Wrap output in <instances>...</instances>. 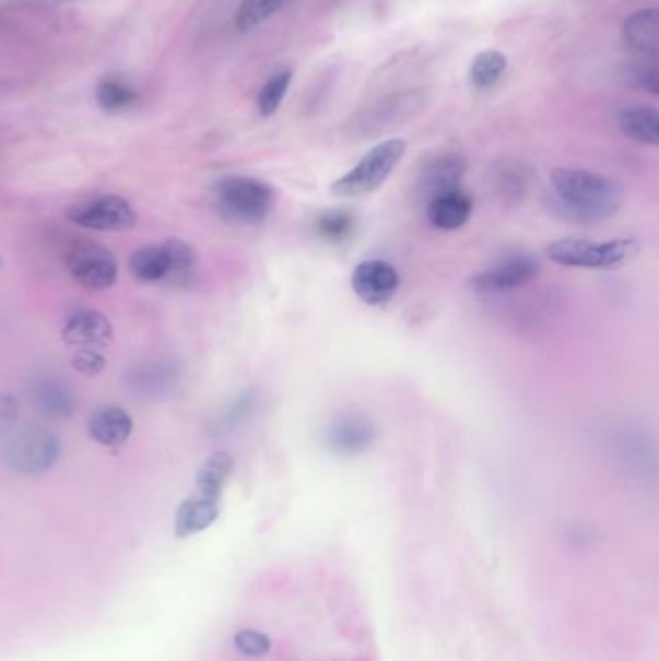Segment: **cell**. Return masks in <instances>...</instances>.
Here are the masks:
<instances>
[{"label":"cell","instance_id":"cell-2","mask_svg":"<svg viewBox=\"0 0 659 661\" xmlns=\"http://www.w3.org/2000/svg\"><path fill=\"white\" fill-rule=\"evenodd\" d=\"M221 213L234 223L258 225L273 213L276 192L273 186L254 176H225L215 185Z\"/></svg>","mask_w":659,"mask_h":661},{"label":"cell","instance_id":"cell-27","mask_svg":"<svg viewBox=\"0 0 659 661\" xmlns=\"http://www.w3.org/2000/svg\"><path fill=\"white\" fill-rule=\"evenodd\" d=\"M352 228H354V221L344 211L323 213L316 223L318 235L331 244L344 243L346 238H351Z\"/></svg>","mask_w":659,"mask_h":661},{"label":"cell","instance_id":"cell-15","mask_svg":"<svg viewBox=\"0 0 659 661\" xmlns=\"http://www.w3.org/2000/svg\"><path fill=\"white\" fill-rule=\"evenodd\" d=\"M92 439L105 447H122L134 432V420L120 406H101L87 422Z\"/></svg>","mask_w":659,"mask_h":661},{"label":"cell","instance_id":"cell-10","mask_svg":"<svg viewBox=\"0 0 659 661\" xmlns=\"http://www.w3.org/2000/svg\"><path fill=\"white\" fill-rule=\"evenodd\" d=\"M464 173H467V160L460 153L445 151L429 157L417 173L416 186H414L417 200L424 201L427 205L439 196L457 192L460 190Z\"/></svg>","mask_w":659,"mask_h":661},{"label":"cell","instance_id":"cell-18","mask_svg":"<svg viewBox=\"0 0 659 661\" xmlns=\"http://www.w3.org/2000/svg\"><path fill=\"white\" fill-rule=\"evenodd\" d=\"M628 49L643 57H656L659 49L658 10H638L628 17L623 27Z\"/></svg>","mask_w":659,"mask_h":661},{"label":"cell","instance_id":"cell-20","mask_svg":"<svg viewBox=\"0 0 659 661\" xmlns=\"http://www.w3.org/2000/svg\"><path fill=\"white\" fill-rule=\"evenodd\" d=\"M619 128L633 142L651 145V147H656L659 143L658 110L648 109V107L621 110Z\"/></svg>","mask_w":659,"mask_h":661},{"label":"cell","instance_id":"cell-23","mask_svg":"<svg viewBox=\"0 0 659 661\" xmlns=\"http://www.w3.org/2000/svg\"><path fill=\"white\" fill-rule=\"evenodd\" d=\"M130 271L138 281L157 283L167 279V256L163 246H148L136 251L130 260Z\"/></svg>","mask_w":659,"mask_h":661},{"label":"cell","instance_id":"cell-11","mask_svg":"<svg viewBox=\"0 0 659 661\" xmlns=\"http://www.w3.org/2000/svg\"><path fill=\"white\" fill-rule=\"evenodd\" d=\"M374 420L362 412H342L327 427V447L341 457H356L376 444Z\"/></svg>","mask_w":659,"mask_h":661},{"label":"cell","instance_id":"cell-29","mask_svg":"<svg viewBox=\"0 0 659 661\" xmlns=\"http://www.w3.org/2000/svg\"><path fill=\"white\" fill-rule=\"evenodd\" d=\"M234 646L240 652L246 653V656L259 658V656H266L271 650V640L263 633L251 630V628H244V630L236 633Z\"/></svg>","mask_w":659,"mask_h":661},{"label":"cell","instance_id":"cell-22","mask_svg":"<svg viewBox=\"0 0 659 661\" xmlns=\"http://www.w3.org/2000/svg\"><path fill=\"white\" fill-rule=\"evenodd\" d=\"M165 256H167V279L170 283L186 285L192 281L198 269V256L188 243L180 238H168L167 243L161 244Z\"/></svg>","mask_w":659,"mask_h":661},{"label":"cell","instance_id":"cell-13","mask_svg":"<svg viewBox=\"0 0 659 661\" xmlns=\"http://www.w3.org/2000/svg\"><path fill=\"white\" fill-rule=\"evenodd\" d=\"M30 401L45 418L62 420L74 414L72 389L57 377H37L30 387Z\"/></svg>","mask_w":659,"mask_h":661},{"label":"cell","instance_id":"cell-9","mask_svg":"<svg viewBox=\"0 0 659 661\" xmlns=\"http://www.w3.org/2000/svg\"><path fill=\"white\" fill-rule=\"evenodd\" d=\"M183 364L173 356H155L136 362L126 374V386L145 399H157L173 393L183 379Z\"/></svg>","mask_w":659,"mask_h":661},{"label":"cell","instance_id":"cell-32","mask_svg":"<svg viewBox=\"0 0 659 661\" xmlns=\"http://www.w3.org/2000/svg\"><path fill=\"white\" fill-rule=\"evenodd\" d=\"M631 78L635 80L638 87L658 95V70L654 64H636V67L631 68Z\"/></svg>","mask_w":659,"mask_h":661},{"label":"cell","instance_id":"cell-8","mask_svg":"<svg viewBox=\"0 0 659 661\" xmlns=\"http://www.w3.org/2000/svg\"><path fill=\"white\" fill-rule=\"evenodd\" d=\"M67 268L74 281L90 291H105L117 283V258L101 244L74 246L68 251Z\"/></svg>","mask_w":659,"mask_h":661},{"label":"cell","instance_id":"cell-5","mask_svg":"<svg viewBox=\"0 0 659 661\" xmlns=\"http://www.w3.org/2000/svg\"><path fill=\"white\" fill-rule=\"evenodd\" d=\"M59 437L43 427H25L10 439L4 449L7 467L24 476L49 472L59 462Z\"/></svg>","mask_w":659,"mask_h":661},{"label":"cell","instance_id":"cell-12","mask_svg":"<svg viewBox=\"0 0 659 661\" xmlns=\"http://www.w3.org/2000/svg\"><path fill=\"white\" fill-rule=\"evenodd\" d=\"M352 291L369 306H381L391 300L401 286V275L389 261H362L352 273Z\"/></svg>","mask_w":659,"mask_h":661},{"label":"cell","instance_id":"cell-4","mask_svg":"<svg viewBox=\"0 0 659 661\" xmlns=\"http://www.w3.org/2000/svg\"><path fill=\"white\" fill-rule=\"evenodd\" d=\"M404 153H407V142L399 138L377 143L376 147H372L358 161L356 167L351 168L339 180H334L331 192L339 198H351V200L376 192L377 188L385 185L392 170L399 167Z\"/></svg>","mask_w":659,"mask_h":661},{"label":"cell","instance_id":"cell-6","mask_svg":"<svg viewBox=\"0 0 659 661\" xmlns=\"http://www.w3.org/2000/svg\"><path fill=\"white\" fill-rule=\"evenodd\" d=\"M540 275V263L528 253H513L468 281V288L480 296L515 293Z\"/></svg>","mask_w":659,"mask_h":661},{"label":"cell","instance_id":"cell-34","mask_svg":"<svg viewBox=\"0 0 659 661\" xmlns=\"http://www.w3.org/2000/svg\"><path fill=\"white\" fill-rule=\"evenodd\" d=\"M43 2H67V0H43Z\"/></svg>","mask_w":659,"mask_h":661},{"label":"cell","instance_id":"cell-26","mask_svg":"<svg viewBox=\"0 0 659 661\" xmlns=\"http://www.w3.org/2000/svg\"><path fill=\"white\" fill-rule=\"evenodd\" d=\"M291 82H293V72H279L269 78L263 87L259 90L258 95V110L261 117L268 118L275 115L283 103L284 95L291 87Z\"/></svg>","mask_w":659,"mask_h":661},{"label":"cell","instance_id":"cell-14","mask_svg":"<svg viewBox=\"0 0 659 661\" xmlns=\"http://www.w3.org/2000/svg\"><path fill=\"white\" fill-rule=\"evenodd\" d=\"M64 343L80 349H99L113 339V323L101 311L82 310L68 319L62 329Z\"/></svg>","mask_w":659,"mask_h":661},{"label":"cell","instance_id":"cell-30","mask_svg":"<svg viewBox=\"0 0 659 661\" xmlns=\"http://www.w3.org/2000/svg\"><path fill=\"white\" fill-rule=\"evenodd\" d=\"M251 406H254V391H246V393L240 394V397L226 409L225 414L221 416V422H219L217 426L221 427V429H231V427L238 426V422H243V420L248 416Z\"/></svg>","mask_w":659,"mask_h":661},{"label":"cell","instance_id":"cell-3","mask_svg":"<svg viewBox=\"0 0 659 661\" xmlns=\"http://www.w3.org/2000/svg\"><path fill=\"white\" fill-rule=\"evenodd\" d=\"M548 258L563 268L617 269L635 260L640 243L635 238H617L608 243H590L582 238H561L548 246Z\"/></svg>","mask_w":659,"mask_h":661},{"label":"cell","instance_id":"cell-24","mask_svg":"<svg viewBox=\"0 0 659 661\" xmlns=\"http://www.w3.org/2000/svg\"><path fill=\"white\" fill-rule=\"evenodd\" d=\"M507 70V57L499 50H484L476 55L470 67V84L478 90H487L499 82L501 75Z\"/></svg>","mask_w":659,"mask_h":661},{"label":"cell","instance_id":"cell-28","mask_svg":"<svg viewBox=\"0 0 659 661\" xmlns=\"http://www.w3.org/2000/svg\"><path fill=\"white\" fill-rule=\"evenodd\" d=\"M495 188L503 196V200L517 203L522 200L528 188L525 170L518 165H505L495 173Z\"/></svg>","mask_w":659,"mask_h":661},{"label":"cell","instance_id":"cell-7","mask_svg":"<svg viewBox=\"0 0 659 661\" xmlns=\"http://www.w3.org/2000/svg\"><path fill=\"white\" fill-rule=\"evenodd\" d=\"M68 219L90 231L118 233L136 225V211L125 198L115 193H103L72 205L68 210Z\"/></svg>","mask_w":659,"mask_h":661},{"label":"cell","instance_id":"cell-16","mask_svg":"<svg viewBox=\"0 0 659 661\" xmlns=\"http://www.w3.org/2000/svg\"><path fill=\"white\" fill-rule=\"evenodd\" d=\"M427 208V221L432 226L439 231H459L467 225L468 219L472 215L474 203L462 190L445 193L435 200L429 201Z\"/></svg>","mask_w":659,"mask_h":661},{"label":"cell","instance_id":"cell-31","mask_svg":"<svg viewBox=\"0 0 659 661\" xmlns=\"http://www.w3.org/2000/svg\"><path fill=\"white\" fill-rule=\"evenodd\" d=\"M105 364L107 362L95 349H80L72 358L75 371H80L84 376H99L101 371L105 369Z\"/></svg>","mask_w":659,"mask_h":661},{"label":"cell","instance_id":"cell-21","mask_svg":"<svg viewBox=\"0 0 659 661\" xmlns=\"http://www.w3.org/2000/svg\"><path fill=\"white\" fill-rule=\"evenodd\" d=\"M138 97L140 93L134 85L120 75H107L95 87V101L105 113H122L130 109Z\"/></svg>","mask_w":659,"mask_h":661},{"label":"cell","instance_id":"cell-17","mask_svg":"<svg viewBox=\"0 0 659 661\" xmlns=\"http://www.w3.org/2000/svg\"><path fill=\"white\" fill-rule=\"evenodd\" d=\"M219 517V499L193 494L176 511V536L188 538L203 532Z\"/></svg>","mask_w":659,"mask_h":661},{"label":"cell","instance_id":"cell-25","mask_svg":"<svg viewBox=\"0 0 659 661\" xmlns=\"http://www.w3.org/2000/svg\"><path fill=\"white\" fill-rule=\"evenodd\" d=\"M291 0H243L240 9L236 12V27L240 32H251L261 24H266L269 17L275 16L279 10L284 9Z\"/></svg>","mask_w":659,"mask_h":661},{"label":"cell","instance_id":"cell-33","mask_svg":"<svg viewBox=\"0 0 659 661\" xmlns=\"http://www.w3.org/2000/svg\"><path fill=\"white\" fill-rule=\"evenodd\" d=\"M17 401L12 394L0 393V434H7L17 420Z\"/></svg>","mask_w":659,"mask_h":661},{"label":"cell","instance_id":"cell-1","mask_svg":"<svg viewBox=\"0 0 659 661\" xmlns=\"http://www.w3.org/2000/svg\"><path fill=\"white\" fill-rule=\"evenodd\" d=\"M550 180L563 217L576 223H603L625 203V190L617 180L586 168H553Z\"/></svg>","mask_w":659,"mask_h":661},{"label":"cell","instance_id":"cell-19","mask_svg":"<svg viewBox=\"0 0 659 661\" xmlns=\"http://www.w3.org/2000/svg\"><path fill=\"white\" fill-rule=\"evenodd\" d=\"M234 459L228 452H213L208 457L196 476V494L219 499L233 474Z\"/></svg>","mask_w":659,"mask_h":661}]
</instances>
